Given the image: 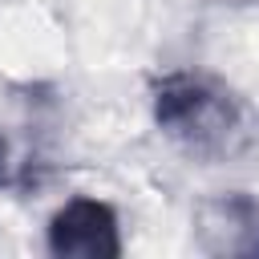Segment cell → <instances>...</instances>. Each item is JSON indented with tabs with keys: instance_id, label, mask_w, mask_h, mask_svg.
Masks as SVG:
<instances>
[{
	"instance_id": "1",
	"label": "cell",
	"mask_w": 259,
	"mask_h": 259,
	"mask_svg": "<svg viewBox=\"0 0 259 259\" xmlns=\"http://www.w3.org/2000/svg\"><path fill=\"white\" fill-rule=\"evenodd\" d=\"M150 113L154 125L186 146L190 154L214 158L231 150V142L243 130V105L239 97L210 73L198 69H174L162 73L150 85Z\"/></svg>"
},
{
	"instance_id": "2",
	"label": "cell",
	"mask_w": 259,
	"mask_h": 259,
	"mask_svg": "<svg viewBox=\"0 0 259 259\" xmlns=\"http://www.w3.org/2000/svg\"><path fill=\"white\" fill-rule=\"evenodd\" d=\"M45 247L57 259H121V223L105 198L77 194L45 227Z\"/></svg>"
},
{
	"instance_id": "3",
	"label": "cell",
	"mask_w": 259,
	"mask_h": 259,
	"mask_svg": "<svg viewBox=\"0 0 259 259\" xmlns=\"http://www.w3.org/2000/svg\"><path fill=\"white\" fill-rule=\"evenodd\" d=\"M194 247L210 259H259V202L243 190L206 198L194 210Z\"/></svg>"
},
{
	"instance_id": "4",
	"label": "cell",
	"mask_w": 259,
	"mask_h": 259,
	"mask_svg": "<svg viewBox=\"0 0 259 259\" xmlns=\"http://www.w3.org/2000/svg\"><path fill=\"white\" fill-rule=\"evenodd\" d=\"M8 186H28V182H24V170H16V162H12L8 138L0 134V190H8Z\"/></svg>"
}]
</instances>
